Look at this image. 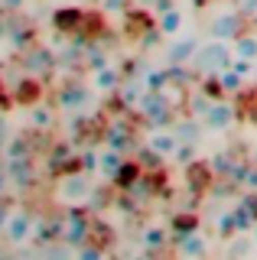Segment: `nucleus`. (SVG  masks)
Returning a JSON list of instances; mask_svg holds the SVG:
<instances>
[{
	"label": "nucleus",
	"instance_id": "4",
	"mask_svg": "<svg viewBox=\"0 0 257 260\" xmlns=\"http://www.w3.org/2000/svg\"><path fill=\"white\" fill-rule=\"evenodd\" d=\"M205 130H212V134H224V130H231V124H235V108L224 101H212L205 108V117H202Z\"/></svg>",
	"mask_w": 257,
	"mask_h": 260
},
{
	"label": "nucleus",
	"instance_id": "10",
	"mask_svg": "<svg viewBox=\"0 0 257 260\" xmlns=\"http://www.w3.org/2000/svg\"><path fill=\"white\" fill-rule=\"evenodd\" d=\"M120 85V75H117V69L114 65H108V69H98L94 72V78H91V88L94 91H114V88Z\"/></svg>",
	"mask_w": 257,
	"mask_h": 260
},
{
	"label": "nucleus",
	"instance_id": "14",
	"mask_svg": "<svg viewBox=\"0 0 257 260\" xmlns=\"http://www.w3.org/2000/svg\"><path fill=\"white\" fill-rule=\"evenodd\" d=\"M82 104H85V91L78 85L66 88V91L59 94V108H66V111H75V108H82Z\"/></svg>",
	"mask_w": 257,
	"mask_h": 260
},
{
	"label": "nucleus",
	"instance_id": "21",
	"mask_svg": "<svg viewBox=\"0 0 257 260\" xmlns=\"http://www.w3.org/2000/svg\"><path fill=\"white\" fill-rule=\"evenodd\" d=\"M104 7H108V10H117V7H120V0H104Z\"/></svg>",
	"mask_w": 257,
	"mask_h": 260
},
{
	"label": "nucleus",
	"instance_id": "3",
	"mask_svg": "<svg viewBox=\"0 0 257 260\" xmlns=\"http://www.w3.org/2000/svg\"><path fill=\"white\" fill-rule=\"evenodd\" d=\"M4 238L10 244L29 241V238H33V215H29L26 208H13L10 218H7V224H4Z\"/></svg>",
	"mask_w": 257,
	"mask_h": 260
},
{
	"label": "nucleus",
	"instance_id": "6",
	"mask_svg": "<svg viewBox=\"0 0 257 260\" xmlns=\"http://www.w3.org/2000/svg\"><path fill=\"white\" fill-rule=\"evenodd\" d=\"M238 26H241V16L235 10H221V13L212 16V26H208V29H212L215 39H228V43H231V39L238 36Z\"/></svg>",
	"mask_w": 257,
	"mask_h": 260
},
{
	"label": "nucleus",
	"instance_id": "2",
	"mask_svg": "<svg viewBox=\"0 0 257 260\" xmlns=\"http://www.w3.org/2000/svg\"><path fill=\"white\" fill-rule=\"evenodd\" d=\"M55 199L62 202V205H82V202L91 199V182H88V176H66L59 182V189H55Z\"/></svg>",
	"mask_w": 257,
	"mask_h": 260
},
{
	"label": "nucleus",
	"instance_id": "16",
	"mask_svg": "<svg viewBox=\"0 0 257 260\" xmlns=\"http://www.w3.org/2000/svg\"><path fill=\"white\" fill-rule=\"evenodd\" d=\"M85 231H88L85 218H82V215H72V221H69V228H66V241H72V244H78V241L85 238Z\"/></svg>",
	"mask_w": 257,
	"mask_h": 260
},
{
	"label": "nucleus",
	"instance_id": "5",
	"mask_svg": "<svg viewBox=\"0 0 257 260\" xmlns=\"http://www.w3.org/2000/svg\"><path fill=\"white\" fill-rule=\"evenodd\" d=\"M147 150L153 153V156H173L176 150H179V137L173 134V130H150L147 137Z\"/></svg>",
	"mask_w": 257,
	"mask_h": 260
},
{
	"label": "nucleus",
	"instance_id": "1",
	"mask_svg": "<svg viewBox=\"0 0 257 260\" xmlns=\"http://www.w3.org/2000/svg\"><path fill=\"white\" fill-rule=\"evenodd\" d=\"M231 59H235V46L228 43V39H208V43L199 46V52H196V69L202 72V75H221L224 69L231 65Z\"/></svg>",
	"mask_w": 257,
	"mask_h": 260
},
{
	"label": "nucleus",
	"instance_id": "22",
	"mask_svg": "<svg viewBox=\"0 0 257 260\" xmlns=\"http://www.w3.org/2000/svg\"><path fill=\"white\" fill-rule=\"evenodd\" d=\"M251 241H254V244H257V224H254V228H251Z\"/></svg>",
	"mask_w": 257,
	"mask_h": 260
},
{
	"label": "nucleus",
	"instance_id": "15",
	"mask_svg": "<svg viewBox=\"0 0 257 260\" xmlns=\"http://www.w3.org/2000/svg\"><path fill=\"white\" fill-rule=\"evenodd\" d=\"M241 85H244V69H238V65H235V69H224L221 72V88H224V91H238Z\"/></svg>",
	"mask_w": 257,
	"mask_h": 260
},
{
	"label": "nucleus",
	"instance_id": "18",
	"mask_svg": "<svg viewBox=\"0 0 257 260\" xmlns=\"http://www.w3.org/2000/svg\"><path fill=\"white\" fill-rule=\"evenodd\" d=\"M33 120H36L39 127H46V124H49V111H43V108H39V111H33Z\"/></svg>",
	"mask_w": 257,
	"mask_h": 260
},
{
	"label": "nucleus",
	"instance_id": "9",
	"mask_svg": "<svg viewBox=\"0 0 257 260\" xmlns=\"http://www.w3.org/2000/svg\"><path fill=\"white\" fill-rule=\"evenodd\" d=\"M231 46H235V59H244V62L257 59V32H238L231 39Z\"/></svg>",
	"mask_w": 257,
	"mask_h": 260
},
{
	"label": "nucleus",
	"instance_id": "19",
	"mask_svg": "<svg viewBox=\"0 0 257 260\" xmlns=\"http://www.w3.org/2000/svg\"><path fill=\"white\" fill-rule=\"evenodd\" d=\"M0 7H7V10H17V7H23V0H0Z\"/></svg>",
	"mask_w": 257,
	"mask_h": 260
},
{
	"label": "nucleus",
	"instance_id": "20",
	"mask_svg": "<svg viewBox=\"0 0 257 260\" xmlns=\"http://www.w3.org/2000/svg\"><path fill=\"white\" fill-rule=\"evenodd\" d=\"M7 218H10V211H4V208H0V231H4V224H7Z\"/></svg>",
	"mask_w": 257,
	"mask_h": 260
},
{
	"label": "nucleus",
	"instance_id": "11",
	"mask_svg": "<svg viewBox=\"0 0 257 260\" xmlns=\"http://www.w3.org/2000/svg\"><path fill=\"white\" fill-rule=\"evenodd\" d=\"M199 46L202 43H196V39H179L173 49H170V62L173 65H182V62H189V59H196V52H199Z\"/></svg>",
	"mask_w": 257,
	"mask_h": 260
},
{
	"label": "nucleus",
	"instance_id": "17",
	"mask_svg": "<svg viewBox=\"0 0 257 260\" xmlns=\"http://www.w3.org/2000/svg\"><path fill=\"white\" fill-rule=\"evenodd\" d=\"M143 111H147L150 114V117H163V114H166V104H163V98H159V101H156V98H147V101H143Z\"/></svg>",
	"mask_w": 257,
	"mask_h": 260
},
{
	"label": "nucleus",
	"instance_id": "13",
	"mask_svg": "<svg viewBox=\"0 0 257 260\" xmlns=\"http://www.w3.org/2000/svg\"><path fill=\"white\" fill-rule=\"evenodd\" d=\"M140 244L147 250H156V247H163L166 244V228L163 224H150V228H143V234H140Z\"/></svg>",
	"mask_w": 257,
	"mask_h": 260
},
{
	"label": "nucleus",
	"instance_id": "8",
	"mask_svg": "<svg viewBox=\"0 0 257 260\" xmlns=\"http://www.w3.org/2000/svg\"><path fill=\"white\" fill-rule=\"evenodd\" d=\"M120 169H124V156H120V150H114V146H104V150L98 153V176L114 179Z\"/></svg>",
	"mask_w": 257,
	"mask_h": 260
},
{
	"label": "nucleus",
	"instance_id": "7",
	"mask_svg": "<svg viewBox=\"0 0 257 260\" xmlns=\"http://www.w3.org/2000/svg\"><path fill=\"white\" fill-rule=\"evenodd\" d=\"M186 23H189V13L182 7H170V10L159 13V32L163 36H179L186 29Z\"/></svg>",
	"mask_w": 257,
	"mask_h": 260
},
{
	"label": "nucleus",
	"instance_id": "12",
	"mask_svg": "<svg viewBox=\"0 0 257 260\" xmlns=\"http://www.w3.org/2000/svg\"><path fill=\"white\" fill-rule=\"evenodd\" d=\"M179 254L182 257H202L208 254V241H205V234H186L179 244Z\"/></svg>",
	"mask_w": 257,
	"mask_h": 260
}]
</instances>
